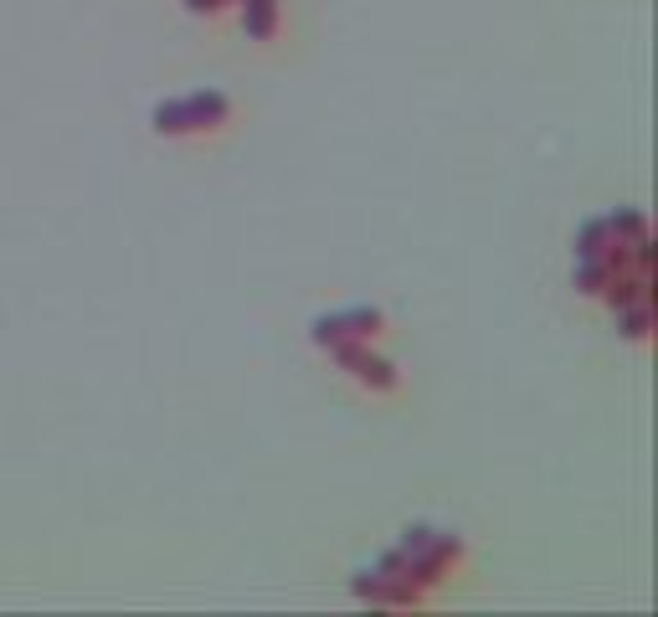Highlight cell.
<instances>
[{
  "mask_svg": "<svg viewBox=\"0 0 658 617\" xmlns=\"http://www.w3.org/2000/svg\"><path fill=\"white\" fill-rule=\"evenodd\" d=\"M237 119H242V109H237L227 93H206V88H196V93H180V98H171V103H160L155 109V134L201 144V140H217V134L237 129Z\"/></svg>",
  "mask_w": 658,
  "mask_h": 617,
  "instance_id": "3957f363",
  "label": "cell"
},
{
  "mask_svg": "<svg viewBox=\"0 0 658 617\" xmlns=\"http://www.w3.org/2000/svg\"><path fill=\"white\" fill-rule=\"evenodd\" d=\"M469 566L463 540L448 530H407V540L386 551L376 566L365 571L371 582H361V597L386 602V607H423Z\"/></svg>",
  "mask_w": 658,
  "mask_h": 617,
  "instance_id": "7a4b0ae2",
  "label": "cell"
},
{
  "mask_svg": "<svg viewBox=\"0 0 658 617\" xmlns=\"http://www.w3.org/2000/svg\"><path fill=\"white\" fill-rule=\"evenodd\" d=\"M329 361L340 365L350 381H361L365 396H376V401L402 392V371L381 355V345H329Z\"/></svg>",
  "mask_w": 658,
  "mask_h": 617,
  "instance_id": "277c9868",
  "label": "cell"
},
{
  "mask_svg": "<svg viewBox=\"0 0 658 617\" xmlns=\"http://www.w3.org/2000/svg\"><path fill=\"white\" fill-rule=\"evenodd\" d=\"M577 288L607 304V315L633 340H648V222L643 211H612L581 227Z\"/></svg>",
  "mask_w": 658,
  "mask_h": 617,
  "instance_id": "6da1fadb",
  "label": "cell"
}]
</instances>
